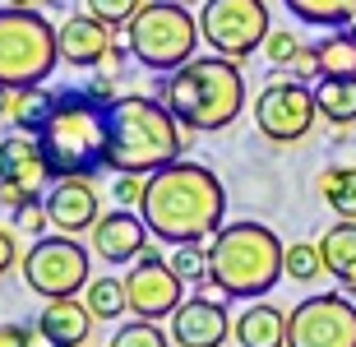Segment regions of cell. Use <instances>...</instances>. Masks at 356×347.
<instances>
[{"label":"cell","mask_w":356,"mask_h":347,"mask_svg":"<svg viewBox=\"0 0 356 347\" xmlns=\"http://www.w3.org/2000/svg\"><path fill=\"white\" fill-rule=\"evenodd\" d=\"M139 218L162 245H204L227 227V186L204 162H172L148 176Z\"/></svg>","instance_id":"1"},{"label":"cell","mask_w":356,"mask_h":347,"mask_svg":"<svg viewBox=\"0 0 356 347\" xmlns=\"http://www.w3.org/2000/svg\"><path fill=\"white\" fill-rule=\"evenodd\" d=\"M190 130H185L176 111L162 97L148 93H120L111 102V148H106V167L116 176H153L162 167L185 158Z\"/></svg>","instance_id":"2"},{"label":"cell","mask_w":356,"mask_h":347,"mask_svg":"<svg viewBox=\"0 0 356 347\" xmlns=\"http://www.w3.org/2000/svg\"><path fill=\"white\" fill-rule=\"evenodd\" d=\"M287 245L264 223H227L209 241V287L232 301H264L277 282L287 278Z\"/></svg>","instance_id":"3"},{"label":"cell","mask_w":356,"mask_h":347,"mask_svg":"<svg viewBox=\"0 0 356 347\" xmlns=\"http://www.w3.org/2000/svg\"><path fill=\"white\" fill-rule=\"evenodd\" d=\"M158 97L176 111V120H181L185 130L218 134L245 111V74H241V60L195 56L190 65L172 70L162 79Z\"/></svg>","instance_id":"4"},{"label":"cell","mask_w":356,"mask_h":347,"mask_svg":"<svg viewBox=\"0 0 356 347\" xmlns=\"http://www.w3.org/2000/svg\"><path fill=\"white\" fill-rule=\"evenodd\" d=\"M42 153L51 162L56 181L60 176H92L106 167L111 148V107L88 97L83 88H60L51 120L38 134Z\"/></svg>","instance_id":"5"},{"label":"cell","mask_w":356,"mask_h":347,"mask_svg":"<svg viewBox=\"0 0 356 347\" xmlns=\"http://www.w3.org/2000/svg\"><path fill=\"white\" fill-rule=\"evenodd\" d=\"M125 42H130L134 60L144 70L172 74V70L195 60V47L204 42V33H199V19L185 5H176V0H148L144 10L130 19Z\"/></svg>","instance_id":"6"},{"label":"cell","mask_w":356,"mask_h":347,"mask_svg":"<svg viewBox=\"0 0 356 347\" xmlns=\"http://www.w3.org/2000/svg\"><path fill=\"white\" fill-rule=\"evenodd\" d=\"M60 65V38L42 10H0V83L28 88L47 83Z\"/></svg>","instance_id":"7"},{"label":"cell","mask_w":356,"mask_h":347,"mask_svg":"<svg viewBox=\"0 0 356 347\" xmlns=\"http://www.w3.org/2000/svg\"><path fill=\"white\" fill-rule=\"evenodd\" d=\"M19 273H24L28 292H38L42 301H56V296H79L92 282V250L79 245L74 236H38L19 259Z\"/></svg>","instance_id":"8"},{"label":"cell","mask_w":356,"mask_h":347,"mask_svg":"<svg viewBox=\"0 0 356 347\" xmlns=\"http://www.w3.org/2000/svg\"><path fill=\"white\" fill-rule=\"evenodd\" d=\"M199 33L213 47V56L250 60L254 51H264L268 33H273L268 0H204L199 5Z\"/></svg>","instance_id":"9"},{"label":"cell","mask_w":356,"mask_h":347,"mask_svg":"<svg viewBox=\"0 0 356 347\" xmlns=\"http://www.w3.org/2000/svg\"><path fill=\"white\" fill-rule=\"evenodd\" d=\"M315 120H319L315 88L296 83L287 70H273L268 83L259 88V97H254V130L268 144H301L315 130Z\"/></svg>","instance_id":"10"},{"label":"cell","mask_w":356,"mask_h":347,"mask_svg":"<svg viewBox=\"0 0 356 347\" xmlns=\"http://www.w3.org/2000/svg\"><path fill=\"white\" fill-rule=\"evenodd\" d=\"M287 347H356V306L338 292H315L287 315Z\"/></svg>","instance_id":"11"},{"label":"cell","mask_w":356,"mask_h":347,"mask_svg":"<svg viewBox=\"0 0 356 347\" xmlns=\"http://www.w3.org/2000/svg\"><path fill=\"white\" fill-rule=\"evenodd\" d=\"M125 292H130V315L134 320H172L185 301V282L176 278V268L167 264V255L144 250L125 273Z\"/></svg>","instance_id":"12"},{"label":"cell","mask_w":356,"mask_h":347,"mask_svg":"<svg viewBox=\"0 0 356 347\" xmlns=\"http://www.w3.org/2000/svg\"><path fill=\"white\" fill-rule=\"evenodd\" d=\"M42 204H47V218H51V227L60 236L92 232L97 218H102V195H97V186H92L88 176H60V181H51Z\"/></svg>","instance_id":"13"},{"label":"cell","mask_w":356,"mask_h":347,"mask_svg":"<svg viewBox=\"0 0 356 347\" xmlns=\"http://www.w3.org/2000/svg\"><path fill=\"white\" fill-rule=\"evenodd\" d=\"M167 324H172L167 334H172L176 347H222L227 338H236V320L213 296H185L181 310Z\"/></svg>","instance_id":"14"},{"label":"cell","mask_w":356,"mask_h":347,"mask_svg":"<svg viewBox=\"0 0 356 347\" xmlns=\"http://www.w3.org/2000/svg\"><path fill=\"white\" fill-rule=\"evenodd\" d=\"M148 223L134 209H111V213L97 218V227L88 232V250L102 259V264H134L139 255L148 250Z\"/></svg>","instance_id":"15"},{"label":"cell","mask_w":356,"mask_h":347,"mask_svg":"<svg viewBox=\"0 0 356 347\" xmlns=\"http://www.w3.org/2000/svg\"><path fill=\"white\" fill-rule=\"evenodd\" d=\"M56 172L47 153H42L38 134H5L0 139V186L24 190V195H42V186H51Z\"/></svg>","instance_id":"16"},{"label":"cell","mask_w":356,"mask_h":347,"mask_svg":"<svg viewBox=\"0 0 356 347\" xmlns=\"http://www.w3.org/2000/svg\"><path fill=\"white\" fill-rule=\"evenodd\" d=\"M56 38H60V65L97 70V65H106V51L120 38V28L102 24L92 14H70L65 24H56Z\"/></svg>","instance_id":"17"},{"label":"cell","mask_w":356,"mask_h":347,"mask_svg":"<svg viewBox=\"0 0 356 347\" xmlns=\"http://www.w3.org/2000/svg\"><path fill=\"white\" fill-rule=\"evenodd\" d=\"M92 310L83 306L79 296H56V301H47L42 306V315H38V329L47 338H51L56 347H83L88 343V334H92Z\"/></svg>","instance_id":"18"},{"label":"cell","mask_w":356,"mask_h":347,"mask_svg":"<svg viewBox=\"0 0 356 347\" xmlns=\"http://www.w3.org/2000/svg\"><path fill=\"white\" fill-rule=\"evenodd\" d=\"M319 255H324V273H329L343 292L356 296V223H333L319 232Z\"/></svg>","instance_id":"19"},{"label":"cell","mask_w":356,"mask_h":347,"mask_svg":"<svg viewBox=\"0 0 356 347\" xmlns=\"http://www.w3.org/2000/svg\"><path fill=\"white\" fill-rule=\"evenodd\" d=\"M236 343L241 347H287V310L273 301H250L236 315Z\"/></svg>","instance_id":"20"},{"label":"cell","mask_w":356,"mask_h":347,"mask_svg":"<svg viewBox=\"0 0 356 347\" xmlns=\"http://www.w3.org/2000/svg\"><path fill=\"white\" fill-rule=\"evenodd\" d=\"M315 190L343 223H356V162H329L315 176Z\"/></svg>","instance_id":"21"},{"label":"cell","mask_w":356,"mask_h":347,"mask_svg":"<svg viewBox=\"0 0 356 347\" xmlns=\"http://www.w3.org/2000/svg\"><path fill=\"white\" fill-rule=\"evenodd\" d=\"M315 102H319V120L329 125H352L356 120V74H329L315 83Z\"/></svg>","instance_id":"22"},{"label":"cell","mask_w":356,"mask_h":347,"mask_svg":"<svg viewBox=\"0 0 356 347\" xmlns=\"http://www.w3.org/2000/svg\"><path fill=\"white\" fill-rule=\"evenodd\" d=\"M56 97L47 83H28V88H14V102H10V120L19 134H42V125L51 120L56 111Z\"/></svg>","instance_id":"23"},{"label":"cell","mask_w":356,"mask_h":347,"mask_svg":"<svg viewBox=\"0 0 356 347\" xmlns=\"http://www.w3.org/2000/svg\"><path fill=\"white\" fill-rule=\"evenodd\" d=\"M305 28H356V0H282Z\"/></svg>","instance_id":"24"},{"label":"cell","mask_w":356,"mask_h":347,"mask_svg":"<svg viewBox=\"0 0 356 347\" xmlns=\"http://www.w3.org/2000/svg\"><path fill=\"white\" fill-rule=\"evenodd\" d=\"M83 306L92 310V320H102V324H116L120 315H130V292H125V278L97 273V278L83 287Z\"/></svg>","instance_id":"25"},{"label":"cell","mask_w":356,"mask_h":347,"mask_svg":"<svg viewBox=\"0 0 356 347\" xmlns=\"http://www.w3.org/2000/svg\"><path fill=\"white\" fill-rule=\"evenodd\" d=\"M315 47H319L324 79H329V74H356V33L352 28H338V33H329V38L315 42Z\"/></svg>","instance_id":"26"},{"label":"cell","mask_w":356,"mask_h":347,"mask_svg":"<svg viewBox=\"0 0 356 347\" xmlns=\"http://www.w3.org/2000/svg\"><path fill=\"white\" fill-rule=\"evenodd\" d=\"M167 264L176 268L185 287H209V245H172Z\"/></svg>","instance_id":"27"},{"label":"cell","mask_w":356,"mask_h":347,"mask_svg":"<svg viewBox=\"0 0 356 347\" xmlns=\"http://www.w3.org/2000/svg\"><path fill=\"white\" fill-rule=\"evenodd\" d=\"M282 264H287V278L291 282H319V278H324V255H319V241H291Z\"/></svg>","instance_id":"28"},{"label":"cell","mask_w":356,"mask_h":347,"mask_svg":"<svg viewBox=\"0 0 356 347\" xmlns=\"http://www.w3.org/2000/svg\"><path fill=\"white\" fill-rule=\"evenodd\" d=\"M111 347H172V334L158 329L153 320H134V324H120L111 334Z\"/></svg>","instance_id":"29"},{"label":"cell","mask_w":356,"mask_h":347,"mask_svg":"<svg viewBox=\"0 0 356 347\" xmlns=\"http://www.w3.org/2000/svg\"><path fill=\"white\" fill-rule=\"evenodd\" d=\"M305 42H301V33L296 28H273L268 33V42H264V56H268V65L273 70H287L291 65V56L301 51Z\"/></svg>","instance_id":"30"},{"label":"cell","mask_w":356,"mask_h":347,"mask_svg":"<svg viewBox=\"0 0 356 347\" xmlns=\"http://www.w3.org/2000/svg\"><path fill=\"white\" fill-rule=\"evenodd\" d=\"M148 0H88V14L92 19H102L111 28H130V19L144 10Z\"/></svg>","instance_id":"31"},{"label":"cell","mask_w":356,"mask_h":347,"mask_svg":"<svg viewBox=\"0 0 356 347\" xmlns=\"http://www.w3.org/2000/svg\"><path fill=\"white\" fill-rule=\"evenodd\" d=\"M144 190H148V176H116V181H111V200H116V209H134V213H139Z\"/></svg>","instance_id":"32"},{"label":"cell","mask_w":356,"mask_h":347,"mask_svg":"<svg viewBox=\"0 0 356 347\" xmlns=\"http://www.w3.org/2000/svg\"><path fill=\"white\" fill-rule=\"evenodd\" d=\"M287 74H291L296 83H319V79H324V70H319V47H310V42H305L301 51L291 56Z\"/></svg>","instance_id":"33"},{"label":"cell","mask_w":356,"mask_h":347,"mask_svg":"<svg viewBox=\"0 0 356 347\" xmlns=\"http://www.w3.org/2000/svg\"><path fill=\"white\" fill-rule=\"evenodd\" d=\"M83 93H88V97H97V102H106V107H111V102L120 97V88H116V74H111V70H102V74H92V79L83 83Z\"/></svg>","instance_id":"34"},{"label":"cell","mask_w":356,"mask_h":347,"mask_svg":"<svg viewBox=\"0 0 356 347\" xmlns=\"http://www.w3.org/2000/svg\"><path fill=\"white\" fill-rule=\"evenodd\" d=\"M19 259H24V250H19L14 232H10V227H0V278H5V273H10Z\"/></svg>","instance_id":"35"},{"label":"cell","mask_w":356,"mask_h":347,"mask_svg":"<svg viewBox=\"0 0 356 347\" xmlns=\"http://www.w3.org/2000/svg\"><path fill=\"white\" fill-rule=\"evenodd\" d=\"M33 334H38V324L28 329V324H0V347H33Z\"/></svg>","instance_id":"36"},{"label":"cell","mask_w":356,"mask_h":347,"mask_svg":"<svg viewBox=\"0 0 356 347\" xmlns=\"http://www.w3.org/2000/svg\"><path fill=\"white\" fill-rule=\"evenodd\" d=\"M10 102H14V88L0 83V120H10Z\"/></svg>","instance_id":"37"},{"label":"cell","mask_w":356,"mask_h":347,"mask_svg":"<svg viewBox=\"0 0 356 347\" xmlns=\"http://www.w3.org/2000/svg\"><path fill=\"white\" fill-rule=\"evenodd\" d=\"M47 0H5V10H42Z\"/></svg>","instance_id":"38"},{"label":"cell","mask_w":356,"mask_h":347,"mask_svg":"<svg viewBox=\"0 0 356 347\" xmlns=\"http://www.w3.org/2000/svg\"><path fill=\"white\" fill-rule=\"evenodd\" d=\"M176 5H185V10H190V5H204V0H176Z\"/></svg>","instance_id":"39"},{"label":"cell","mask_w":356,"mask_h":347,"mask_svg":"<svg viewBox=\"0 0 356 347\" xmlns=\"http://www.w3.org/2000/svg\"><path fill=\"white\" fill-rule=\"evenodd\" d=\"M83 347H92V343H83Z\"/></svg>","instance_id":"40"},{"label":"cell","mask_w":356,"mask_h":347,"mask_svg":"<svg viewBox=\"0 0 356 347\" xmlns=\"http://www.w3.org/2000/svg\"><path fill=\"white\" fill-rule=\"evenodd\" d=\"M352 33H356V28H352Z\"/></svg>","instance_id":"41"}]
</instances>
